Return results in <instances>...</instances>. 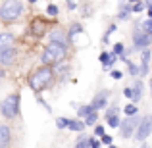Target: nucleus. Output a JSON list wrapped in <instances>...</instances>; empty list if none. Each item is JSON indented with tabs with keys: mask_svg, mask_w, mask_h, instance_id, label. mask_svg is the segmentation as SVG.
Listing matches in <instances>:
<instances>
[{
	"mask_svg": "<svg viewBox=\"0 0 152 148\" xmlns=\"http://www.w3.org/2000/svg\"><path fill=\"white\" fill-rule=\"evenodd\" d=\"M131 2H139V0H131Z\"/></svg>",
	"mask_w": 152,
	"mask_h": 148,
	"instance_id": "33",
	"label": "nucleus"
},
{
	"mask_svg": "<svg viewBox=\"0 0 152 148\" xmlns=\"http://www.w3.org/2000/svg\"><path fill=\"white\" fill-rule=\"evenodd\" d=\"M129 69H131V73H133V75H137V73H139V69H137V67H135L131 62H129Z\"/></svg>",
	"mask_w": 152,
	"mask_h": 148,
	"instance_id": "27",
	"label": "nucleus"
},
{
	"mask_svg": "<svg viewBox=\"0 0 152 148\" xmlns=\"http://www.w3.org/2000/svg\"><path fill=\"white\" fill-rule=\"evenodd\" d=\"M64 56H66V48H64V44H60V42L52 41L48 46H46V50L42 52V63H56L60 62V60H64Z\"/></svg>",
	"mask_w": 152,
	"mask_h": 148,
	"instance_id": "1",
	"label": "nucleus"
},
{
	"mask_svg": "<svg viewBox=\"0 0 152 148\" xmlns=\"http://www.w3.org/2000/svg\"><path fill=\"white\" fill-rule=\"evenodd\" d=\"M96 135H104V129H102V127H96Z\"/></svg>",
	"mask_w": 152,
	"mask_h": 148,
	"instance_id": "31",
	"label": "nucleus"
},
{
	"mask_svg": "<svg viewBox=\"0 0 152 148\" xmlns=\"http://www.w3.org/2000/svg\"><path fill=\"white\" fill-rule=\"evenodd\" d=\"M150 89H152V81H150Z\"/></svg>",
	"mask_w": 152,
	"mask_h": 148,
	"instance_id": "34",
	"label": "nucleus"
},
{
	"mask_svg": "<svg viewBox=\"0 0 152 148\" xmlns=\"http://www.w3.org/2000/svg\"><path fill=\"white\" fill-rule=\"evenodd\" d=\"M141 89H142V85H141V83H137V85H135V93H133V96H131V98H135V100L141 98Z\"/></svg>",
	"mask_w": 152,
	"mask_h": 148,
	"instance_id": "19",
	"label": "nucleus"
},
{
	"mask_svg": "<svg viewBox=\"0 0 152 148\" xmlns=\"http://www.w3.org/2000/svg\"><path fill=\"white\" fill-rule=\"evenodd\" d=\"M112 77H114V79H121L123 73H121V71H114V73H112Z\"/></svg>",
	"mask_w": 152,
	"mask_h": 148,
	"instance_id": "26",
	"label": "nucleus"
},
{
	"mask_svg": "<svg viewBox=\"0 0 152 148\" xmlns=\"http://www.w3.org/2000/svg\"><path fill=\"white\" fill-rule=\"evenodd\" d=\"M8 142H10V129L6 125H2L0 127V146L8 144Z\"/></svg>",
	"mask_w": 152,
	"mask_h": 148,
	"instance_id": "10",
	"label": "nucleus"
},
{
	"mask_svg": "<svg viewBox=\"0 0 152 148\" xmlns=\"http://www.w3.org/2000/svg\"><path fill=\"white\" fill-rule=\"evenodd\" d=\"M29 2H35V0H29Z\"/></svg>",
	"mask_w": 152,
	"mask_h": 148,
	"instance_id": "35",
	"label": "nucleus"
},
{
	"mask_svg": "<svg viewBox=\"0 0 152 148\" xmlns=\"http://www.w3.org/2000/svg\"><path fill=\"white\" fill-rule=\"evenodd\" d=\"M125 96L131 98V96H133V90H131V89H125Z\"/></svg>",
	"mask_w": 152,
	"mask_h": 148,
	"instance_id": "30",
	"label": "nucleus"
},
{
	"mask_svg": "<svg viewBox=\"0 0 152 148\" xmlns=\"http://www.w3.org/2000/svg\"><path fill=\"white\" fill-rule=\"evenodd\" d=\"M142 10V4H135L133 6V12H141Z\"/></svg>",
	"mask_w": 152,
	"mask_h": 148,
	"instance_id": "29",
	"label": "nucleus"
},
{
	"mask_svg": "<svg viewBox=\"0 0 152 148\" xmlns=\"http://www.w3.org/2000/svg\"><path fill=\"white\" fill-rule=\"evenodd\" d=\"M0 54H2V56H0V62H2L4 66H10V63H14V60H15V50L12 48V46H10V48H6V50H2Z\"/></svg>",
	"mask_w": 152,
	"mask_h": 148,
	"instance_id": "8",
	"label": "nucleus"
},
{
	"mask_svg": "<svg viewBox=\"0 0 152 148\" xmlns=\"http://www.w3.org/2000/svg\"><path fill=\"white\" fill-rule=\"evenodd\" d=\"M66 123H67V119H64V117L58 119V127H66Z\"/></svg>",
	"mask_w": 152,
	"mask_h": 148,
	"instance_id": "28",
	"label": "nucleus"
},
{
	"mask_svg": "<svg viewBox=\"0 0 152 148\" xmlns=\"http://www.w3.org/2000/svg\"><path fill=\"white\" fill-rule=\"evenodd\" d=\"M125 114H127V115H135V114H137V108L131 104V106H127V108H125Z\"/></svg>",
	"mask_w": 152,
	"mask_h": 148,
	"instance_id": "20",
	"label": "nucleus"
},
{
	"mask_svg": "<svg viewBox=\"0 0 152 148\" xmlns=\"http://www.w3.org/2000/svg\"><path fill=\"white\" fill-rule=\"evenodd\" d=\"M152 133V117H145L141 123H139V129H137V139L139 141H145L146 137Z\"/></svg>",
	"mask_w": 152,
	"mask_h": 148,
	"instance_id": "5",
	"label": "nucleus"
},
{
	"mask_svg": "<svg viewBox=\"0 0 152 148\" xmlns=\"http://www.w3.org/2000/svg\"><path fill=\"white\" fill-rule=\"evenodd\" d=\"M52 41H58L60 44H66V41H64V37H62L60 31H54V33H52Z\"/></svg>",
	"mask_w": 152,
	"mask_h": 148,
	"instance_id": "17",
	"label": "nucleus"
},
{
	"mask_svg": "<svg viewBox=\"0 0 152 148\" xmlns=\"http://www.w3.org/2000/svg\"><path fill=\"white\" fill-rule=\"evenodd\" d=\"M123 52V46H121V42H118V44H115V54H121Z\"/></svg>",
	"mask_w": 152,
	"mask_h": 148,
	"instance_id": "25",
	"label": "nucleus"
},
{
	"mask_svg": "<svg viewBox=\"0 0 152 148\" xmlns=\"http://www.w3.org/2000/svg\"><path fill=\"white\" fill-rule=\"evenodd\" d=\"M102 142H104V144H112V137L104 135V137H102Z\"/></svg>",
	"mask_w": 152,
	"mask_h": 148,
	"instance_id": "24",
	"label": "nucleus"
},
{
	"mask_svg": "<svg viewBox=\"0 0 152 148\" xmlns=\"http://www.w3.org/2000/svg\"><path fill=\"white\" fill-rule=\"evenodd\" d=\"M12 44H14V37H12L10 33H2V35H0V52L10 48Z\"/></svg>",
	"mask_w": 152,
	"mask_h": 148,
	"instance_id": "9",
	"label": "nucleus"
},
{
	"mask_svg": "<svg viewBox=\"0 0 152 148\" xmlns=\"http://www.w3.org/2000/svg\"><path fill=\"white\" fill-rule=\"evenodd\" d=\"M108 123H110V127H118V125H119V117H115L114 114H110V117H108Z\"/></svg>",
	"mask_w": 152,
	"mask_h": 148,
	"instance_id": "18",
	"label": "nucleus"
},
{
	"mask_svg": "<svg viewBox=\"0 0 152 148\" xmlns=\"http://www.w3.org/2000/svg\"><path fill=\"white\" fill-rule=\"evenodd\" d=\"M148 15L152 17V4H148Z\"/></svg>",
	"mask_w": 152,
	"mask_h": 148,
	"instance_id": "32",
	"label": "nucleus"
},
{
	"mask_svg": "<svg viewBox=\"0 0 152 148\" xmlns=\"http://www.w3.org/2000/svg\"><path fill=\"white\" fill-rule=\"evenodd\" d=\"M46 12H48V15H58V8H56L54 4H50V6H48V10H46Z\"/></svg>",
	"mask_w": 152,
	"mask_h": 148,
	"instance_id": "23",
	"label": "nucleus"
},
{
	"mask_svg": "<svg viewBox=\"0 0 152 148\" xmlns=\"http://www.w3.org/2000/svg\"><path fill=\"white\" fill-rule=\"evenodd\" d=\"M141 29L145 31L146 35H152V17H148L145 23H142V25H141Z\"/></svg>",
	"mask_w": 152,
	"mask_h": 148,
	"instance_id": "16",
	"label": "nucleus"
},
{
	"mask_svg": "<svg viewBox=\"0 0 152 148\" xmlns=\"http://www.w3.org/2000/svg\"><path fill=\"white\" fill-rule=\"evenodd\" d=\"M19 110V96L18 94H12V96H8L4 100L2 104V114L6 115V117H14L15 114H18Z\"/></svg>",
	"mask_w": 152,
	"mask_h": 148,
	"instance_id": "4",
	"label": "nucleus"
},
{
	"mask_svg": "<svg viewBox=\"0 0 152 148\" xmlns=\"http://www.w3.org/2000/svg\"><path fill=\"white\" fill-rule=\"evenodd\" d=\"M135 121H137V119H135L133 115H129V117L123 119V121H119L118 127H121V133H123V137H125V139L133 135V131H135Z\"/></svg>",
	"mask_w": 152,
	"mask_h": 148,
	"instance_id": "6",
	"label": "nucleus"
},
{
	"mask_svg": "<svg viewBox=\"0 0 152 148\" xmlns=\"http://www.w3.org/2000/svg\"><path fill=\"white\" fill-rule=\"evenodd\" d=\"M77 146H79V148H85V146H91V141H89V139H81V141L77 142Z\"/></svg>",
	"mask_w": 152,
	"mask_h": 148,
	"instance_id": "22",
	"label": "nucleus"
},
{
	"mask_svg": "<svg viewBox=\"0 0 152 148\" xmlns=\"http://www.w3.org/2000/svg\"><path fill=\"white\" fill-rule=\"evenodd\" d=\"M21 14V2L19 0H6L0 6V19L2 21H14Z\"/></svg>",
	"mask_w": 152,
	"mask_h": 148,
	"instance_id": "2",
	"label": "nucleus"
},
{
	"mask_svg": "<svg viewBox=\"0 0 152 148\" xmlns=\"http://www.w3.org/2000/svg\"><path fill=\"white\" fill-rule=\"evenodd\" d=\"M50 79H52V69L50 67H42V69H39L37 73L31 77V89L33 90H42L50 83Z\"/></svg>",
	"mask_w": 152,
	"mask_h": 148,
	"instance_id": "3",
	"label": "nucleus"
},
{
	"mask_svg": "<svg viewBox=\"0 0 152 148\" xmlns=\"http://www.w3.org/2000/svg\"><path fill=\"white\" fill-rule=\"evenodd\" d=\"M91 106H93V110L104 108V106H106V94H98V96L93 100V104H91Z\"/></svg>",
	"mask_w": 152,
	"mask_h": 148,
	"instance_id": "12",
	"label": "nucleus"
},
{
	"mask_svg": "<svg viewBox=\"0 0 152 148\" xmlns=\"http://www.w3.org/2000/svg\"><path fill=\"white\" fill-rule=\"evenodd\" d=\"M148 60H150V52L145 50V52H142V67H141V73L142 75L148 73Z\"/></svg>",
	"mask_w": 152,
	"mask_h": 148,
	"instance_id": "13",
	"label": "nucleus"
},
{
	"mask_svg": "<svg viewBox=\"0 0 152 148\" xmlns=\"http://www.w3.org/2000/svg\"><path fill=\"white\" fill-rule=\"evenodd\" d=\"M89 112H93V106H83L81 110H79V115H87Z\"/></svg>",
	"mask_w": 152,
	"mask_h": 148,
	"instance_id": "21",
	"label": "nucleus"
},
{
	"mask_svg": "<svg viewBox=\"0 0 152 148\" xmlns=\"http://www.w3.org/2000/svg\"><path fill=\"white\" fill-rule=\"evenodd\" d=\"M66 127H69L71 131H83V127H85V123H81V121H69V119H67Z\"/></svg>",
	"mask_w": 152,
	"mask_h": 148,
	"instance_id": "14",
	"label": "nucleus"
},
{
	"mask_svg": "<svg viewBox=\"0 0 152 148\" xmlns=\"http://www.w3.org/2000/svg\"><path fill=\"white\" fill-rule=\"evenodd\" d=\"M96 121V112H89V114L85 115V125H93V123Z\"/></svg>",
	"mask_w": 152,
	"mask_h": 148,
	"instance_id": "15",
	"label": "nucleus"
},
{
	"mask_svg": "<svg viewBox=\"0 0 152 148\" xmlns=\"http://www.w3.org/2000/svg\"><path fill=\"white\" fill-rule=\"evenodd\" d=\"M100 62H102L104 67H110L112 63L115 62V56H114V54H106V52H102V54H100Z\"/></svg>",
	"mask_w": 152,
	"mask_h": 148,
	"instance_id": "11",
	"label": "nucleus"
},
{
	"mask_svg": "<svg viewBox=\"0 0 152 148\" xmlns=\"http://www.w3.org/2000/svg\"><path fill=\"white\" fill-rule=\"evenodd\" d=\"M133 41H135V46H137V48H145L146 44H150V35H146L142 29H139L137 33H135Z\"/></svg>",
	"mask_w": 152,
	"mask_h": 148,
	"instance_id": "7",
	"label": "nucleus"
}]
</instances>
